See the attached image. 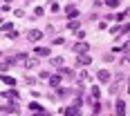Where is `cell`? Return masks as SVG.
Instances as JSON below:
<instances>
[{"label":"cell","instance_id":"obj_24","mask_svg":"<svg viewBox=\"0 0 130 116\" xmlns=\"http://www.w3.org/2000/svg\"><path fill=\"white\" fill-rule=\"evenodd\" d=\"M50 9L52 11H58V2H50Z\"/></svg>","mask_w":130,"mask_h":116},{"label":"cell","instance_id":"obj_9","mask_svg":"<svg viewBox=\"0 0 130 116\" xmlns=\"http://www.w3.org/2000/svg\"><path fill=\"white\" fill-rule=\"evenodd\" d=\"M65 13H67V18H76L78 9H76V7H65Z\"/></svg>","mask_w":130,"mask_h":116},{"label":"cell","instance_id":"obj_16","mask_svg":"<svg viewBox=\"0 0 130 116\" xmlns=\"http://www.w3.org/2000/svg\"><path fill=\"white\" fill-rule=\"evenodd\" d=\"M56 96H58V98H65V96H67V89H65V87H56Z\"/></svg>","mask_w":130,"mask_h":116},{"label":"cell","instance_id":"obj_27","mask_svg":"<svg viewBox=\"0 0 130 116\" xmlns=\"http://www.w3.org/2000/svg\"><path fill=\"white\" fill-rule=\"evenodd\" d=\"M31 116H50V114H47V112H34Z\"/></svg>","mask_w":130,"mask_h":116},{"label":"cell","instance_id":"obj_21","mask_svg":"<svg viewBox=\"0 0 130 116\" xmlns=\"http://www.w3.org/2000/svg\"><path fill=\"white\" fill-rule=\"evenodd\" d=\"M101 96V91H99V87H92V98H99Z\"/></svg>","mask_w":130,"mask_h":116},{"label":"cell","instance_id":"obj_1","mask_svg":"<svg viewBox=\"0 0 130 116\" xmlns=\"http://www.w3.org/2000/svg\"><path fill=\"white\" fill-rule=\"evenodd\" d=\"M96 78H99V83H105V85H108V83L112 80V74H110L108 69H101V72H96Z\"/></svg>","mask_w":130,"mask_h":116},{"label":"cell","instance_id":"obj_13","mask_svg":"<svg viewBox=\"0 0 130 116\" xmlns=\"http://www.w3.org/2000/svg\"><path fill=\"white\" fill-rule=\"evenodd\" d=\"M27 67V69H31V67H36V65H38V60H36V58H27L25 63H23Z\"/></svg>","mask_w":130,"mask_h":116},{"label":"cell","instance_id":"obj_18","mask_svg":"<svg viewBox=\"0 0 130 116\" xmlns=\"http://www.w3.org/2000/svg\"><path fill=\"white\" fill-rule=\"evenodd\" d=\"M29 109H31V112H45V109H43L38 103H34V101H31V105H29Z\"/></svg>","mask_w":130,"mask_h":116},{"label":"cell","instance_id":"obj_4","mask_svg":"<svg viewBox=\"0 0 130 116\" xmlns=\"http://www.w3.org/2000/svg\"><path fill=\"white\" fill-rule=\"evenodd\" d=\"M76 63H78V65H83V67H85V65H90V63H92V58H90V54H78V58H76Z\"/></svg>","mask_w":130,"mask_h":116},{"label":"cell","instance_id":"obj_14","mask_svg":"<svg viewBox=\"0 0 130 116\" xmlns=\"http://www.w3.org/2000/svg\"><path fill=\"white\" fill-rule=\"evenodd\" d=\"M0 80H2L5 85H16V78L13 76H0Z\"/></svg>","mask_w":130,"mask_h":116},{"label":"cell","instance_id":"obj_23","mask_svg":"<svg viewBox=\"0 0 130 116\" xmlns=\"http://www.w3.org/2000/svg\"><path fill=\"white\" fill-rule=\"evenodd\" d=\"M121 52H123V54H130V40L123 45V47H121Z\"/></svg>","mask_w":130,"mask_h":116},{"label":"cell","instance_id":"obj_26","mask_svg":"<svg viewBox=\"0 0 130 116\" xmlns=\"http://www.w3.org/2000/svg\"><path fill=\"white\" fill-rule=\"evenodd\" d=\"M34 16H43V7H36L34 9Z\"/></svg>","mask_w":130,"mask_h":116},{"label":"cell","instance_id":"obj_25","mask_svg":"<svg viewBox=\"0 0 130 116\" xmlns=\"http://www.w3.org/2000/svg\"><path fill=\"white\" fill-rule=\"evenodd\" d=\"M121 31H123V34H128V31H130V22H126V25L121 27Z\"/></svg>","mask_w":130,"mask_h":116},{"label":"cell","instance_id":"obj_19","mask_svg":"<svg viewBox=\"0 0 130 116\" xmlns=\"http://www.w3.org/2000/svg\"><path fill=\"white\" fill-rule=\"evenodd\" d=\"M105 7L115 9V7H119V0H105Z\"/></svg>","mask_w":130,"mask_h":116},{"label":"cell","instance_id":"obj_12","mask_svg":"<svg viewBox=\"0 0 130 116\" xmlns=\"http://www.w3.org/2000/svg\"><path fill=\"white\" fill-rule=\"evenodd\" d=\"M34 54H36V56H50V49H45V47H36V49H34Z\"/></svg>","mask_w":130,"mask_h":116},{"label":"cell","instance_id":"obj_2","mask_svg":"<svg viewBox=\"0 0 130 116\" xmlns=\"http://www.w3.org/2000/svg\"><path fill=\"white\" fill-rule=\"evenodd\" d=\"M27 38L31 40V42H36V40H40V38H43V31H38V29H31V31L27 34Z\"/></svg>","mask_w":130,"mask_h":116},{"label":"cell","instance_id":"obj_6","mask_svg":"<svg viewBox=\"0 0 130 116\" xmlns=\"http://www.w3.org/2000/svg\"><path fill=\"white\" fill-rule=\"evenodd\" d=\"M74 52L76 54H88V42H76L74 45Z\"/></svg>","mask_w":130,"mask_h":116},{"label":"cell","instance_id":"obj_10","mask_svg":"<svg viewBox=\"0 0 130 116\" xmlns=\"http://www.w3.org/2000/svg\"><path fill=\"white\" fill-rule=\"evenodd\" d=\"M61 76L63 78H74V72H72L70 67H61Z\"/></svg>","mask_w":130,"mask_h":116},{"label":"cell","instance_id":"obj_3","mask_svg":"<svg viewBox=\"0 0 130 116\" xmlns=\"http://www.w3.org/2000/svg\"><path fill=\"white\" fill-rule=\"evenodd\" d=\"M2 112H5V114H16V112H18V103L13 101V103L5 105V107H2Z\"/></svg>","mask_w":130,"mask_h":116},{"label":"cell","instance_id":"obj_7","mask_svg":"<svg viewBox=\"0 0 130 116\" xmlns=\"http://www.w3.org/2000/svg\"><path fill=\"white\" fill-rule=\"evenodd\" d=\"M11 65H16V58H9V60H2V63H0V72H5V69H9Z\"/></svg>","mask_w":130,"mask_h":116},{"label":"cell","instance_id":"obj_17","mask_svg":"<svg viewBox=\"0 0 130 116\" xmlns=\"http://www.w3.org/2000/svg\"><path fill=\"white\" fill-rule=\"evenodd\" d=\"M52 63L56 65V67H63V56H54V58H52Z\"/></svg>","mask_w":130,"mask_h":116},{"label":"cell","instance_id":"obj_28","mask_svg":"<svg viewBox=\"0 0 130 116\" xmlns=\"http://www.w3.org/2000/svg\"><path fill=\"white\" fill-rule=\"evenodd\" d=\"M126 63H128V65H130V54H126Z\"/></svg>","mask_w":130,"mask_h":116},{"label":"cell","instance_id":"obj_15","mask_svg":"<svg viewBox=\"0 0 130 116\" xmlns=\"http://www.w3.org/2000/svg\"><path fill=\"white\" fill-rule=\"evenodd\" d=\"M121 87H123V80H119V83H115V85L110 87V91H112V94H119V91H121Z\"/></svg>","mask_w":130,"mask_h":116},{"label":"cell","instance_id":"obj_20","mask_svg":"<svg viewBox=\"0 0 130 116\" xmlns=\"http://www.w3.org/2000/svg\"><path fill=\"white\" fill-rule=\"evenodd\" d=\"M67 29H74V31H76V29H78V22H76V20H72V22H67Z\"/></svg>","mask_w":130,"mask_h":116},{"label":"cell","instance_id":"obj_8","mask_svg":"<svg viewBox=\"0 0 130 116\" xmlns=\"http://www.w3.org/2000/svg\"><path fill=\"white\" fill-rule=\"evenodd\" d=\"M115 109H117V114H119V116H123V114H126V103H123V101H117Z\"/></svg>","mask_w":130,"mask_h":116},{"label":"cell","instance_id":"obj_22","mask_svg":"<svg viewBox=\"0 0 130 116\" xmlns=\"http://www.w3.org/2000/svg\"><path fill=\"white\" fill-rule=\"evenodd\" d=\"M11 22H2V31H11Z\"/></svg>","mask_w":130,"mask_h":116},{"label":"cell","instance_id":"obj_29","mask_svg":"<svg viewBox=\"0 0 130 116\" xmlns=\"http://www.w3.org/2000/svg\"><path fill=\"white\" fill-rule=\"evenodd\" d=\"M128 94H130V80H128Z\"/></svg>","mask_w":130,"mask_h":116},{"label":"cell","instance_id":"obj_5","mask_svg":"<svg viewBox=\"0 0 130 116\" xmlns=\"http://www.w3.org/2000/svg\"><path fill=\"white\" fill-rule=\"evenodd\" d=\"M65 116H81V107H78V105L67 107V109H65Z\"/></svg>","mask_w":130,"mask_h":116},{"label":"cell","instance_id":"obj_11","mask_svg":"<svg viewBox=\"0 0 130 116\" xmlns=\"http://www.w3.org/2000/svg\"><path fill=\"white\" fill-rule=\"evenodd\" d=\"M61 78L63 76H50V87H61Z\"/></svg>","mask_w":130,"mask_h":116}]
</instances>
